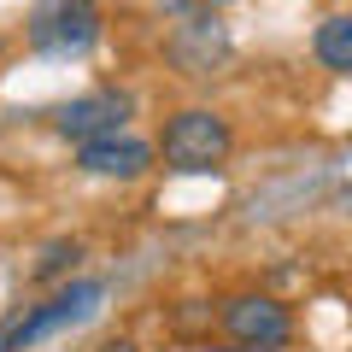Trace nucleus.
I'll return each mask as SVG.
<instances>
[{
  "label": "nucleus",
  "mask_w": 352,
  "mask_h": 352,
  "mask_svg": "<svg viewBox=\"0 0 352 352\" xmlns=\"http://www.w3.org/2000/svg\"><path fill=\"white\" fill-rule=\"evenodd\" d=\"M229 159V124L217 112H176L170 124H164V164L170 170H217V164Z\"/></svg>",
  "instance_id": "obj_1"
},
{
  "label": "nucleus",
  "mask_w": 352,
  "mask_h": 352,
  "mask_svg": "<svg viewBox=\"0 0 352 352\" xmlns=\"http://www.w3.org/2000/svg\"><path fill=\"white\" fill-rule=\"evenodd\" d=\"M100 282H71L65 294H53L47 305H36V311H24V317H12V323L0 329V352H18V346H36V340H47V335H59V329H71V323H82L94 305H100Z\"/></svg>",
  "instance_id": "obj_2"
},
{
  "label": "nucleus",
  "mask_w": 352,
  "mask_h": 352,
  "mask_svg": "<svg viewBox=\"0 0 352 352\" xmlns=\"http://www.w3.org/2000/svg\"><path fill=\"white\" fill-rule=\"evenodd\" d=\"M100 36V6L94 0H47L30 24V41L41 53H82Z\"/></svg>",
  "instance_id": "obj_3"
},
{
  "label": "nucleus",
  "mask_w": 352,
  "mask_h": 352,
  "mask_svg": "<svg viewBox=\"0 0 352 352\" xmlns=\"http://www.w3.org/2000/svg\"><path fill=\"white\" fill-rule=\"evenodd\" d=\"M223 329L241 340V346H252V352H270V346H282V340L294 335L288 311H282L276 300H264V294H241V300H229L223 305Z\"/></svg>",
  "instance_id": "obj_4"
},
{
  "label": "nucleus",
  "mask_w": 352,
  "mask_h": 352,
  "mask_svg": "<svg viewBox=\"0 0 352 352\" xmlns=\"http://www.w3.org/2000/svg\"><path fill=\"white\" fill-rule=\"evenodd\" d=\"M124 118H129V94H118V88H100V94H88V100L59 106V112H53V129L88 147V141L118 135V124H124Z\"/></svg>",
  "instance_id": "obj_5"
},
{
  "label": "nucleus",
  "mask_w": 352,
  "mask_h": 352,
  "mask_svg": "<svg viewBox=\"0 0 352 352\" xmlns=\"http://www.w3.org/2000/svg\"><path fill=\"white\" fill-rule=\"evenodd\" d=\"M153 164V147L135 135H106V141H88L82 147V170L88 176H141Z\"/></svg>",
  "instance_id": "obj_6"
},
{
  "label": "nucleus",
  "mask_w": 352,
  "mask_h": 352,
  "mask_svg": "<svg viewBox=\"0 0 352 352\" xmlns=\"http://www.w3.org/2000/svg\"><path fill=\"white\" fill-rule=\"evenodd\" d=\"M317 59H323L329 71H346L352 76V12L329 18V24L317 30Z\"/></svg>",
  "instance_id": "obj_7"
},
{
  "label": "nucleus",
  "mask_w": 352,
  "mask_h": 352,
  "mask_svg": "<svg viewBox=\"0 0 352 352\" xmlns=\"http://www.w3.org/2000/svg\"><path fill=\"white\" fill-rule=\"evenodd\" d=\"M76 258V241H53L47 252H41V264H36V276H53V270H65V264Z\"/></svg>",
  "instance_id": "obj_8"
},
{
  "label": "nucleus",
  "mask_w": 352,
  "mask_h": 352,
  "mask_svg": "<svg viewBox=\"0 0 352 352\" xmlns=\"http://www.w3.org/2000/svg\"><path fill=\"white\" fill-rule=\"evenodd\" d=\"M100 352H135V340H106Z\"/></svg>",
  "instance_id": "obj_9"
},
{
  "label": "nucleus",
  "mask_w": 352,
  "mask_h": 352,
  "mask_svg": "<svg viewBox=\"0 0 352 352\" xmlns=\"http://www.w3.org/2000/svg\"><path fill=\"white\" fill-rule=\"evenodd\" d=\"M247 352H252V346H247Z\"/></svg>",
  "instance_id": "obj_10"
}]
</instances>
